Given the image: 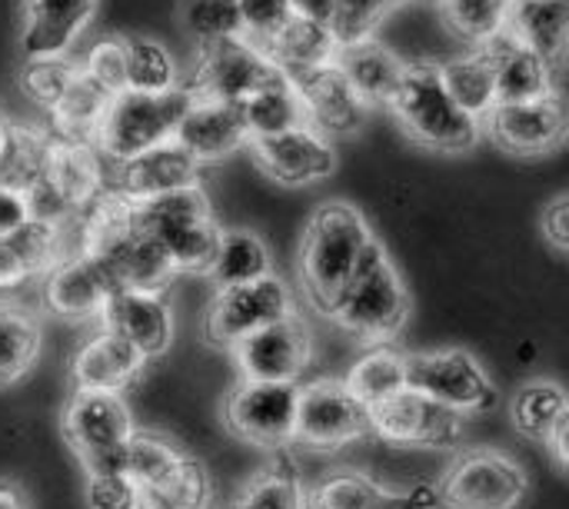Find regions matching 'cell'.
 <instances>
[{
    "label": "cell",
    "instance_id": "obj_37",
    "mask_svg": "<svg viewBox=\"0 0 569 509\" xmlns=\"http://www.w3.org/2000/svg\"><path fill=\"white\" fill-rule=\"evenodd\" d=\"M123 47V70H127V90L133 93H167L180 87L177 80V63L170 50L143 33H127L120 37Z\"/></svg>",
    "mask_w": 569,
    "mask_h": 509
},
{
    "label": "cell",
    "instance_id": "obj_50",
    "mask_svg": "<svg viewBox=\"0 0 569 509\" xmlns=\"http://www.w3.org/2000/svg\"><path fill=\"white\" fill-rule=\"evenodd\" d=\"M140 490L123 473H93L87 477V507L90 509H137Z\"/></svg>",
    "mask_w": 569,
    "mask_h": 509
},
{
    "label": "cell",
    "instance_id": "obj_23",
    "mask_svg": "<svg viewBox=\"0 0 569 509\" xmlns=\"http://www.w3.org/2000/svg\"><path fill=\"white\" fill-rule=\"evenodd\" d=\"M97 0H20L23 60L67 57L90 27Z\"/></svg>",
    "mask_w": 569,
    "mask_h": 509
},
{
    "label": "cell",
    "instance_id": "obj_12",
    "mask_svg": "<svg viewBox=\"0 0 569 509\" xmlns=\"http://www.w3.org/2000/svg\"><path fill=\"white\" fill-rule=\"evenodd\" d=\"M297 400L300 383H263V380H240L227 397V430L263 450H287L293 447L297 430Z\"/></svg>",
    "mask_w": 569,
    "mask_h": 509
},
{
    "label": "cell",
    "instance_id": "obj_39",
    "mask_svg": "<svg viewBox=\"0 0 569 509\" xmlns=\"http://www.w3.org/2000/svg\"><path fill=\"white\" fill-rule=\"evenodd\" d=\"M183 457L187 453L170 437L153 433V430H133V437L127 440L123 457H120V473L137 490H147V487L160 483L167 473H173Z\"/></svg>",
    "mask_w": 569,
    "mask_h": 509
},
{
    "label": "cell",
    "instance_id": "obj_30",
    "mask_svg": "<svg viewBox=\"0 0 569 509\" xmlns=\"http://www.w3.org/2000/svg\"><path fill=\"white\" fill-rule=\"evenodd\" d=\"M507 33L563 70L569 37V0H513Z\"/></svg>",
    "mask_w": 569,
    "mask_h": 509
},
{
    "label": "cell",
    "instance_id": "obj_16",
    "mask_svg": "<svg viewBox=\"0 0 569 509\" xmlns=\"http://www.w3.org/2000/svg\"><path fill=\"white\" fill-rule=\"evenodd\" d=\"M230 353L237 360L240 380L300 383L313 360V333L303 317L293 313L243 337Z\"/></svg>",
    "mask_w": 569,
    "mask_h": 509
},
{
    "label": "cell",
    "instance_id": "obj_46",
    "mask_svg": "<svg viewBox=\"0 0 569 509\" xmlns=\"http://www.w3.org/2000/svg\"><path fill=\"white\" fill-rule=\"evenodd\" d=\"M77 60L70 57H50V60H23L20 70V87L27 93V100H33L43 113L60 100V93L70 87V80L77 77Z\"/></svg>",
    "mask_w": 569,
    "mask_h": 509
},
{
    "label": "cell",
    "instance_id": "obj_49",
    "mask_svg": "<svg viewBox=\"0 0 569 509\" xmlns=\"http://www.w3.org/2000/svg\"><path fill=\"white\" fill-rule=\"evenodd\" d=\"M237 13H240V37L260 47L293 17V7L290 0H237Z\"/></svg>",
    "mask_w": 569,
    "mask_h": 509
},
{
    "label": "cell",
    "instance_id": "obj_34",
    "mask_svg": "<svg viewBox=\"0 0 569 509\" xmlns=\"http://www.w3.org/2000/svg\"><path fill=\"white\" fill-rule=\"evenodd\" d=\"M273 273V257L270 247L260 240L253 230H227L217 243V253L210 260L207 277L213 280L217 290L227 287H243L253 280H263Z\"/></svg>",
    "mask_w": 569,
    "mask_h": 509
},
{
    "label": "cell",
    "instance_id": "obj_24",
    "mask_svg": "<svg viewBox=\"0 0 569 509\" xmlns=\"http://www.w3.org/2000/svg\"><path fill=\"white\" fill-rule=\"evenodd\" d=\"M290 83L300 97L303 117L313 130H320L323 137L330 133H350L363 123L367 107L360 103V97L353 93V87L347 83V77L340 73L337 60L290 73Z\"/></svg>",
    "mask_w": 569,
    "mask_h": 509
},
{
    "label": "cell",
    "instance_id": "obj_45",
    "mask_svg": "<svg viewBox=\"0 0 569 509\" xmlns=\"http://www.w3.org/2000/svg\"><path fill=\"white\" fill-rule=\"evenodd\" d=\"M407 0H337L330 17V33L340 47L370 40L380 20Z\"/></svg>",
    "mask_w": 569,
    "mask_h": 509
},
{
    "label": "cell",
    "instance_id": "obj_35",
    "mask_svg": "<svg viewBox=\"0 0 569 509\" xmlns=\"http://www.w3.org/2000/svg\"><path fill=\"white\" fill-rule=\"evenodd\" d=\"M440 80H443L447 93L453 97V103L463 113H470L473 120H483L490 113V107L497 103L493 67H490V57L483 53V47H470L467 53L447 60L440 67Z\"/></svg>",
    "mask_w": 569,
    "mask_h": 509
},
{
    "label": "cell",
    "instance_id": "obj_43",
    "mask_svg": "<svg viewBox=\"0 0 569 509\" xmlns=\"http://www.w3.org/2000/svg\"><path fill=\"white\" fill-rule=\"evenodd\" d=\"M440 7L460 40H467L470 47H483L507 30L513 0H443Z\"/></svg>",
    "mask_w": 569,
    "mask_h": 509
},
{
    "label": "cell",
    "instance_id": "obj_33",
    "mask_svg": "<svg viewBox=\"0 0 569 509\" xmlns=\"http://www.w3.org/2000/svg\"><path fill=\"white\" fill-rule=\"evenodd\" d=\"M343 383L367 410H373L407 390V353H400L393 343H373L353 360Z\"/></svg>",
    "mask_w": 569,
    "mask_h": 509
},
{
    "label": "cell",
    "instance_id": "obj_20",
    "mask_svg": "<svg viewBox=\"0 0 569 509\" xmlns=\"http://www.w3.org/2000/svg\"><path fill=\"white\" fill-rule=\"evenodd\" d=\"M197 177H200V163L170 140L130 160L107 163L103 190L123 203H140V200H153L170 190L190 187L197 183Z\"/></svg>",
    "mask_w": 569,
    "mask_h": 509
},
{
    "label": "cell",
    "instance_id": "obj_13",
    "mask_svg": "<svg viewBox=\"0 0 569 509\" xmlns=\"http://www.w3.org/2000/svg\"><path fill=\"white\" fill-rule=\"evenodd\" d=\"M293 313H297L293 290L277 273H270V277L243 283V287L217 290L213 303L207 307L203 330H207L210 343L233 350L243 337L257 333L267 323L293 317Z\"/></svg>",
    "mask_w": 569,
    "mask_h": 509
},
{
    "label": "cell",
    "instance_id": "obj_6",
    "mask_svg": "<svg viewBox=\"0 0 569 509\" xmlns=\"http://www.w3.org/2000/svg\"><path fill=\"white\" fill-rule=\"evenodd\" d=\"M103 177L107 160L97 153L93 143L50 133L40 180L27 190L30 217L50 223H70L83 217L107 193Z\"/></svg>",
    "mask_w": 569,
    "mask_h": 509
},
{
    "label": "cell",
    "instance_id": "obj_56",
    "mask_svg": "<svg viewBox=\"0 0 569 509\" xmlns=\"http://www.w3.org/2000/svg\"><path fill=\"white\" fill-rule=\"evenodd\" d=\"M10 130H13V123L0 113V163H3V157H7V147H10Z\"/></svg>",
    "mask_w": 569,
    "mask_h": 509
},
{
    "label": "cell",
    "instance_id": "obj_52",
    "mask_svg": "<svg viewBox=\"0 0 569 509\" xmlns=\"http://www.w3.org/2000/svg\"><path fill=\"white\" fill-rule=\"evenodd\" d=\"M543 237L550 240L553 250L567 253L569 250V197L560 193L550 207H543Z\"/></svg>",
    "mask_w": 569,
    "mask_h": 509
},
{
    "label": "cell",
    "instance_id": "obj_19",
    "mask_svg": "<svg viewBox=\"0 0 569 509\" xmlns=\"http://www.w3.org/2000/svg\"><path fill=\"white\" fill-rule=\"evenodd\" d=\"M250 157L253 163L277 183L283 187H303L327 180L337 170V153L330 137L313 130L310 123L283 130L277 137H260L250 140Z\"/></svg>",
    "mask_w": 569,
    "mask_h": 509
},
{
    "label": "cell",
    "instance_id": "obj_5",
    "mask_svg": "<svg viewBox=\"0 0 569 509\" xmlns=\"http://www.w3.org/2000/svg\"><path fill=\"white\" fill-rule=\"evenodd\" d=\"M387 107L413 143L437 153H463L483 137L480 120L463 113L447 93L437 63H407L403 80Z\"/></svg>",
    "mask_w": 569,
    "mask_h": 509
},
{
    "label": "cell",
    "instance_id": "obj_58",
    "mask_svg": "<svg viewBox=\"0 0 569 509\" xmlns=\"http://www.w3.org/2000/svg\"><path fill=\"white\" fill-rule=\"evenodd\" d=\"M233 3H237V0H233Z\"/></svg>",
    "mask_w": 569,
    "mask_h": 509
},
{
    "label": "cell",
    "instance_id": "obj_57",
    "mask_svg": "<svg viewBox=\"0 0 569 509\" xmlns=\"http://www.w3.org/2000/svg\"><path fill=\"white\" fill-rule=\"evenodd\" d=\"M427 3H443V0H427Z\"/></svg>",
    "mask_w": 569,
    "mask_h": 509
},
{
    "label": "cell",
    "instance_id": "obj_53",
    "mask_svg": "<svg viewBox=\"0 0 569 509\" xmlns=\"http://www.w3.org/2000/svg\"><path fill=\"white\" fill-rule=\"evenodd\" d=\"M333 3L337 0H290L297 17H307V20H317V23H327V27H330V17H333Z\"/></svg>",
    "mask_w": 569,
    "mask_h": 509
},
{
    "label": "cell",
    "instance_id": "obj_3",
    "mask_svg": "<svg viewBox=\"0 0 569 509\" xmlns=\"http://www.w3.org/2000/svg\"><path fill=\"white\" fill-rule=\"evenodd\" d=\"M370 240H373V230L367 217L343 200L320 203L310 213L303 227V243H300V280H303L307 300L320 313H327L333 297L343 290V283L357 270Z\"/></svg>",
    "mask_w": 569,
    "mask_h": 509
},
{
    "label": "cell",
    "instance_id": "obj_7",
    "mask_svg": "<svg viewBox=\"0 0 569 509\" xmlns=\"http://www.w3.org/2000/svg\"><path fill=\"white\" fill-rule=\"evenodd\" d=\"M190 100L193 97L187 87H173L167 93L123 90V93L110 97L90 143L97 147V153L107 163H120V160L147 153L160 143H170Z\"/></svg>",
    "mask_w": 569,
    "mask_h": 509
},
{
    "label": "cell",
    "instance_id": "obj_2",
    "mask_svg": "<svg viewBox=\"0 0 569 509\" xmlns=\"http://www.w3.org/2000/svg\"><path fill=\"white\" fill-rule=\"evenodd\" d=\"M327 317L367 347L393 343L403 333L410 320V293L377 237L363 250L343 290L327 307Z\"/></svg>",
    "mask_w": 569,
    "mask_h": 509
},
{
    "label": "cell",
    "instance_id": "obj_10",
    "mask_svg": "<svg viewBox=\"0 0 569 509\" xmlns=\"http://www.w3.org/2000/svg\"><path fill=\"white\" fill-rule=\"evenodd\" d=\"M407 390L423 393L460 417H480L497 407V387L467 350L407 353Z\"/></svg>",
    "mask_w": 569,
    "mask_h": 509
},
{
    "label": "cell",
    "instance_id": "obj_40",
    "mask_svg": "<svg viewBox=\"0 0 569 509\" xmlns=\"http://www.w3.org/2000/svg\"><path fill=\"white\" fill-rule=\"evenodd\" d=\"M513 427L523 433V437H530V440H537V443H543L560 423H567L569 420V400L567 393H563V387L560 383H550V380H533V383H527L517 397H513Z\"/></svg>",
    "mask_w": 569,
    "mask_h": 509
},
{
    "label": "cell",
    "instance_id": "obj_21",
    "mask_svg": "<svg viewBox=\"0 0 569 509\" xmlns=\"http://www.w3.org/2000/svg\"><path fill=\"white\" fill-rule=\"evenodd\" d=\"M440 493L433 483H413L407 490H393L370 473L360 470H333L323 473L313 487H307V509H437Z\"/></svg>",
    "mask_w": 569,
    "mask_h": 509
},
{
    "label": "cell",
    "instance_id": "obj_44",
    "mask_svg": "<svg viewBox=\"0 0 569 509\" xmlns=\"http://www.w3.org/2000/svg\"><path fill=\"white\" fill-rule=\"evenodd\" d=\"M47 143L50 137L33 130V127H13L10 130V147L7 157L0 163V183L17 187V190H30L40 180L43 170V157H47Z\"/></svg>",
    "mask_w": 569,
    "mask_h": 509
},
{
    "label": "cell",
    "instance_id": "obj_15",
    "mask_svg": "<svg viewBox=\"0 0 569 509\" xmlns=\"http://www.w3.org/2000/svg\"><path fill=\"white\" fill-rule=\"evenodd\" d=\"M277 77L280 70L267 60V53L257 43H250L247 37H227L200 47L190 83L183 87L190 90V97L200 100L240 103Z\"/></svg>",
    "mask_w": 569,
    "mask_h": 509
},
{
    "label": "cell",
    "instance_id": "obj_47",
    "mask_svg": "<svg viewBox=\"0 0 569 509\" xmlns=\"http://www.w3.org/2000/svg\"><path fill=\"white\" fill-rule=\"evenodd\" d=\"M187 27L200 47L240 37V13L233 0H187Z\"/></svg>",
    "mask_w": 569,
    "mask_h": 509
},
{
    "label": "cell",
    "instance_id": "obj_11",
    "mask_svg": "<svg viewBox=\"0 0 569 509\" xmlns=\"http://www.w3.org/2000/svg\"><path fill=\"white\" fill-rule=\"evenodd\" d=\"M370 437V410L350 393L343 380L300 383L293 447L337 453Z\"/></svg>",
    "mask_w": 569,
    "mask_h": 509
},
{
    "label": "cell",
    "instance_id": "obj_48",
    "mask_svg": "<svg viewBox=\"0 0 569 509\" xmlns=\"http://www.w3.org/2000/svg\"><path fill=\"white\" fill-rule=\"evenodd\" d=\"M80 73L100 87L107 97H117L127 90V70H123V47L120 37H107L100 43H93L87 50V57L80 60Z\"/></svg>",
    "mask_w": 569,
    "mask_h": 509
},
{
    "label": "cell",
    "instance_id": "obj_9",
    "mask_svg": "<svg viewBox=\"0 0 569 509\" xmlns=\"http://www.w3.org/2000/svg\"><path fill=\"white\" fill-rule=\"evenodd\" d=\"M440 503L450 509H517L530 493L520 460L503 450H463L437 483Z\"/></svg>",
    "mask_w": 569,
    "mask_h": 509
},
{
    "label": "cell",
    "instance_id": "obj_36",
    "mask_svg": "<svg viewBox=\"0 0 569 509\" xmlns=\"http://www.w3.org/2000/svg\"><path fill=\"white\" fill-rule=\"evenodd\" d=\"M40 357V327L23 307L0 303V390L20 383Z\"/></svg>",
    "mask_w": 569,
    "mask_h": 509
},
{
    "label": "cell",
    "instance_id": "obj_27",
    "mask_svg": "<svg viewBox=\"0 0 569 509\" xmlns=\"http://www.w3.org/2000/svg\"><path fill=\"white\" fill-rule=\"evenodd\" d=\"M173 143L183 153H190L197 163H213L237 153L240 147H247V130L237 103L193 97L173 130Z\"/></svg>",
    "mask_w": 569,
    "mask_h": 509
},
{
    "label": "cell",
    "instance_id": "obj_32",
    "mask_svg": "<svg viewBox=\"0 0 569 509\" xmlns=\"http://www.w3.org/2000/svg\"><path fill=\"white\" fill-rule=\"evenodd\" d=\"M237 110H240V120H243V130H247V143L260 140V137H277L283 130H293V127L307 123L300 97H297L287 73H280L277 80L253 90L247 100L237 103Z\"/></svg>",
    "mask_w": 569,
    "mask_h": 509
},
{
    "label": "cell",
    "instance_id": "obj_25",
    "mask_svg": "<svg viewBox=\"0 0 569 509\" xmlns=\"http://www.w3.org/2000/svg\"><path fill=\"white\" fill-rule=\"evenodd\" d=\"M147 370V360L123 343L120 337L97 330L90 333L70 357V383L73 390L90 393H127Z\"/></svg>",
    "mask_w": 569,
    "mask_h": 509
},
{
    "label": "cell",
    "instance_id": "obj_17",
    "mask_svg": "<svg viewBox=\"0 0 569 509\" xmlns=\"http://www.w3.org/2000/svg\"><path fill=\"white\" fill-rule=\"evenodd\" d=\"M483 133L507 153L540 157L553 153L567 140V110L560 97L523 100V103H493L480 120Z\"/></svg>",
    "mask_w": 569,
    "mask_h": 509
},
{
    "label": "cell",
    "instance_id": "obj_28",
    "mask_svg": "<svg viewBox=\"0 0 569 509\" xmlns=\"http://www.w3.org/2000/svg\"><path fill=\"white\" fill-rule=\"evenodd\" d=\"M67 227L70 223H50L30 217L17 233L0 240V290H17L23 283H33L63 257H70Z\"/></svg>",
    "mask_w": 569,
    "mask_h": 509
},
{
    "label": "cell",
    "instance_id": "obj_38",
    "mask_svg": "<svg viewBox=\"0 0 569 509\" xmlns=\"http://www.w3.org/2000/svg\"><path fill=\"white\" fill-rule=\"evenodd\" d=\"M80 67V63H77ZM110 97L93 87L80 70L70 80V87L60 93V100L47 110L50 123H53V137H67V140H93V130L107 110Z\"/></svg>",
    "mask_w": 569,
    "mask_h": 509
},
{
    "label": "cell",
    "instance_id": "obj_41",
    "mask_svg": "<svg viewBox=\"0 0 569 509\" xmlns=\"http://www.w3.org/2000/svg\"><path fill=\"white\" fill-rule=\"evenodd\" d=\"M230 509H307V483L287 457H277L240 490Z\"/></svg>",
    "mask_w": 569,
    "mask_h": 509
},
{
    "label": "cell",
    "instance_id": "obj_8",
    "mask_svg": "<svg viewBox=\"0 0 569 509\" xmlns=\"http://www.w3.org/2000/svg\"><path fill=\"white\" fill-rule=\"evenodd\" d=\"M63 440L80 460L83 473H120V457L137 423L127 397L73 390L63 403Z\"/></svg>",
    "mask_w": 569,
    "mask_h": 509
},
{
    "label": "cell",
    "instance_id": "obj_22",
    "mask_svg": "<svg viewBox=\"0 0 569 509\" xmlns=\"http://www.w3.org/2000/svg\"><path fill=\"white\" fill-rule=\"evenodd\" d=\"M113 290L117 287L107 270L87 253H70L40 277L43 310L63 320H100V310Z\"/></svg>",
    "mask_w": 569,
    "mask_h": 509
},
{
    "label": "cell",
    "instance_id": "obj_42",
    "mask_svg": "<svg viewBox=\"0 0 569 509\" xmlns=\"http://www.w3.org/2000/svg\"><path fill=\"white\" fill-rule=\"evenodd\" d=\"M210 473L200 460L183 457L173 473L160 483L140 490L137 509H207L210 507Z\"/></svg>",
    "mask_w": 569,
    "mask_h": 509
},
{
    "label": "cell",
    "instance_id": "obj_51",
    "mask_svg": "<svg viewBox=\"0 0 569 509\" xmlns=\"http://www.w3.org/2000/svg\"><path fill=\"white\" fill-rule=\"evenodd\" d=\"M27 220H30L27 193L17 190V187L0 183V240H7L10 233H17Z\"/></svg>",
    "mask_w": 569,
    "mask_h": 509
},
{
    "label": "cell",
    "instance_id": "obj_14",
    "mask_svg": "<svg viewBox=\"0 0 569 509\" xmlns=\"http://www.w3.org/2000/svg\"><path fill=\"white\" fill-rule=\"evenodd\" d=\"M463 427L467 417L413 390H400L397 397L370 410V437H377L383 447L453 450L463 440Z\"/></svg>",
    "mask_w": 569,
    "mask_h": 509
},
{
    "label": "cell",
    "instance_id": "obj_1",
    "mask_svg": "<svg viewBox=\"0 0 569 509\" xmlns=\"http://www.w3.org/2000/svg\"><path fill=\"white\" fill-rule=\"evenodd\" d=\"M80 253L93 257L117 290H167L177 277L167 253L133 223L130 203L103 193L80 217Z\"/></svg>",
    "mask_w": 569,
    "mask_h": 509
},
{
    "label": "cell",
    "instance_id": "obj_26",
    "mask_svg": "<svg viewBox=\"0 0 569 509\" xmlns=\"http://www.w3.org/2000/svg\"><path fill=\"white\" fill-rule=\"evenodd\" d=\"M483 53L490 57V67H493L497 103H523V100L560 97L557 77L563 70L550 67L540 53H533L530 47L513 40L507 30L497 33L493 40H487Z\"/></svg>",
    "mask_w": 569,
    "mask_h": 509
},
{
    "label": "cell",
    "instance_id": "obj_29",
    "mask_svg": "<svg viewBox=\"0 0 569 509\" xmlns=\"http://www.w3.org/2000/svg\"><path fill=\"white\" fill-rule=\"evenodd\" d=\"M333 60L363 107H380V103L387 107L403 80V70H407V63L373 37L340 47Z\"/></svg>",
    "mask_w": 569,
    "mask_h": 509
},
{
    "label": "cell",
    "instance_id": "obj_18",
    "mask_svg": "<svg viewBox=\"0 0 569 509\" xmlns=\"http://www.w3.org/2000/svg\"><path fill=\"white\" fill-rule=\"evenodd\" d=\"M97 323L130 343L147 363L160 360L173 343V310L163 290H113Z\"/></svg>",
    "mask_w": 569,
    "mask_h": 509
},
{
    "label": "cell",
    "instance_id": "obj_4",
    "mask_svg": "<svg viewBox=\"0 0 569 509\" xmlns=\"http://www.w3.org/2000/svg\"><path fill=\"white\" fill-rule=\"evenodd\" d=\"M130 217L167 253L177 277L180 273H203L207 277L223 230L213 220L210 200L200 190V183L170 190V193L153 197V200L130 203Z\"/></svg>",
    "mask_w": 569,
    "mask_h": 509
},
{
    "label": "cell",
    "instance_id": "obj_31",
    "mask_svg": "<svg viewBox=\"0 0 569 509\" xmlns=\"http://www.w3.org/2000/svg\"><path fill=\"white\" fill-rule=\"evenodd\" d=\"M260 50L267 53V60L280 70V73H300L320 63H330L340 50V43L333 40L327 23L307 20V17H290L270 40L260 43Z\"/></svg>",
    "mask_w": 569,
    "mask_h": 509
},
{
    "label": "cell",
    "instance_id": "obj_55",
    "mask_svg": "<svg viewBox=\"0 0 569 509\" xmlns=\"http://www.w3.org/2000/svg\"><path fill=\"white\" fill-rule=\"evenodd\" d=\"M0 509H30L27 493L17 483H0Z\"/></svg>",
    "mask_w": 569,
    "mask_h": 509
},
{
    "label": "cell",
    "instance_id": "obj_54",
    "mask_svg": "<svg viewBox=\"0 0 569 509\" xmlns=\"http://www.w3.org/2000/svg\"><path fill=\"white\" fill-rule=\"evenodd\" d=\"M567 440H569V420L567 423H560L547 440H543V447H547V453L553 457V463H557V470L563 473L567 470V463H569V447H567Z\"/></svg>",
    "mask_w": 569,
    "mask_h": 509
}]
</instances>
